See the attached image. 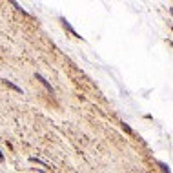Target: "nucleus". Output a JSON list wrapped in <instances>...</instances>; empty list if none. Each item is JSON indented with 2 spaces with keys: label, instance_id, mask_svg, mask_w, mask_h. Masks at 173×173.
<instances>
[{
  "label": "nucleus",
  "instance_id": "f257e3e1",
  "mask_svg": "<svg viewBox=\"0 0 173 173\" xmlns=\"http://www.w3.org/2000/svg\"><path fill=\"white\" fill-rule=\"evenodd\" d=\"M37 80H40L44 86H46L47 89H49V91H51V93H53V87H51V84H49V82H47V80H46V78H44L42 75H37Z\"/></svg>",
  "mask_w": 173,
  "mask_h": 173
},
{
  "label": "nucleus",
  "instance_id": "f03ea898",
  "mask_svg": "<svg viewBox=\"0 0 173 173\" xmlns=\"http://www.w3.org/2000/svg\"><path fill=\"white\" fill-rule=\"evenodd\" d=\"M4 82H6V84H7V86L11 87V89H15V91H18V93H22V89L18 86H15V84H13V82H9V80H4Z\"/></svg>",
  "mask_w": 173,
  "mask_h": 173
}]
</instances>
